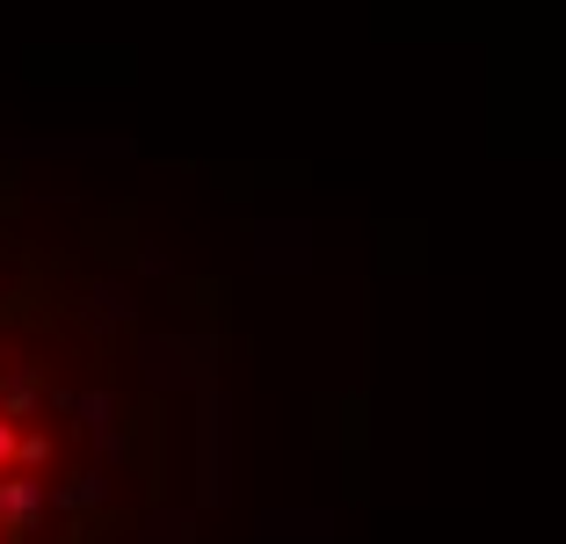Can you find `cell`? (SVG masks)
<instances>
[{"instance_id": "obj_1", "label": "cell", "mask_w": 566, "mask_h": 544, "mask_svg": "<svg viewBox=\"0 0 566 544\" xmlns=\"http://www.w3.org/2000/svg\"><path fill=\"white\" fill-rule=\"evenodd\" d=\"M51 305L0 283V544H117V450Z\"/></svg>"}]
</instances>
